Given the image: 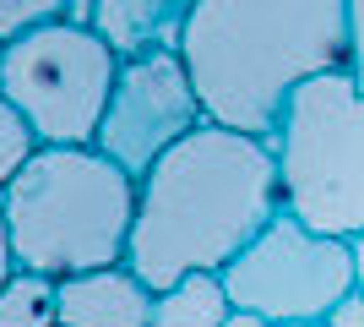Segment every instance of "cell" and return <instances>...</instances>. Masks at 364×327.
I'll return each instance as SVG.
<instances>
[{
	"label": "cell",
	"mask_w": 364,
	"mask_h": 327,
	"mask_svg": "<svg viewBox=\"0 0 364 327\" xmlns=\"http://www.w3.org/2000/svg\"><path fill=\"white\" fill-rule=\"evenodd\" d=\"M234 306H228L223 273H191V279L158 289L147 327H228Z\"/></svg>",
	"instance_id": "10"
},
{
	"label": "cell",
	"mask_w": 364,
	"mask_h": 327,
	"mask_svg": "<svg viewBox=\"0 0 364 327\" xmlns=\"http://www.w3.org/2000/svg\"><path fill=\"white\" fill-rule=\"evenodd\" d=\"M38 147H44V142H38V131L28 125V115L0 93V197H6V186H11L16 175L33 164Z\"/></svg>",
	"instance_id": "12"
},
{
	"label": "cell",
	"mask_w": 364,
	"mask_h": 327,
	"mask_svg": "<svg viewBox=\"0 0 364 327\" xmlns=\"http://www.w3.org/2000/svg\"><path fill=\"white\" fill-rule=\"evenodd\" d=\"M65 0H0V38L11 44L22 33L44 28V22H60Z\"/></svg>",
	"instance_id": "13"
},
{
	"label": "cell",
	"mask_w": 364,
	"mask_h": 327,
	"mask_svg": "<svg viewBox=\"0 0 364 327\" xmlns=\"http://www.w3.org/2000/svg\"><path fill=\"white\" fill-rule=\"evenodd\" d=\"M136 191V175L98 147H38L0 197L16 267L76 279L131 262Z\"/></svg>",
	"instance_id": "3"
},
{
	"label": "cell",
	"mask_w": 364,
	"mask_h": 327,
	"mask_svg": "<svg viewBox=\"0 0 364 327\" xmlns=\"http://www.w3.org/2000/svg\"><path fill=\"white\" fill-rule=\"evenodd\" d=\"M348 246H353V279H359V289H364V229L353 234Z\"/></svg>",
	"instance_id": "18"
},
{
	"label": "cell",
	"mask_w": 364,
	"mask_h": 327,
	"mask_svg": "<svg viewBox=\"0 0 364 327\" xmlns=\"http://www.w3.org/2000/svg\"><path fill=\"white\" fill-rule=\"evenodd\" d=\"M0 327H60V279L16 267L0 284Z\"/></svg>",
	"instance_id": "11"
},
{
	"label": "cell",
	"mask_w": 364,
	"mask_h": 327,
	"mask_svg": "<svg viewBox=\"0 0 364 327\" xmlns=\"http://www.w3.org/2000/svg\"><path fill=\"white\" fill-rule=\"evenodd\" d=\"M196 125H207V109H201L185 55L180 49H141V55L120 61V77H114V93H109L92 147L141 180Z\"/></svg>",
	"instance_id": "7"
},
{
	"label": "cell",
	"mask_w": 364,
	"mask_h": 327,
	"mask_svg": "<svg viewBox=\"0 0 364 327\" xmlns=\"http://www.w3.org/2000/svg\"><path fill=\"white\" fill-rule=\"evenodd\" d=\"M60 22H76V28H98V0H65Z\"/></svg>",
	"instance_id": "16"
},
{
	"label": "cell",
	"mask_w": 364,
	"mask_h": 327,
	"mask_svg": "<svg viewBox=\"0 0 364 327\" xmlns=\"http://www.w3.org/2000/svg\"><path fill=\"white\" fill-rule=\"evenodd\" d=\"M348 77L364 88V0H348Z\"/></svg>",
	"instance_id": "14"
},
{
	"label": "cell",
	"mask_w": 364,
	"mask_h": 327,
	"mask_svg": "<svg viewBox=\"0 0 364 327\" xmlns=\"http://www.w3.org/2000/svg\"><path fill=\"white\" fill-rule=\"evenodd\" d=\"M136 186L131 267L152 289L191 273H223L283 213L272 137H245L213 120L174 142Z\"/></svg>",
	"instance_id": "1"
},
{
	"label": "cell",
	"mask_w": 364,
	"mask_h": 327,
	"mask_svg": "<svg viewBox=\"0 0 364 327\" xmlns=\"http://www.w3.org/2000/svg\"><path fill=\"white\" fill-rule=\"evenodd\" d=\"M180 55L207 120L272 137L304 82L348 71V0H196Z\"/></svg>",
	"instance_id": "2"
},
{
	"label": "cell",
	"mask_w": 364,
	"mask_h": 327,
	"mask_svg": "<svg viewBox=\"0 0 364 327\" xmlns=\"http://www.w3.org/2000/svg\"><path fill=\"white\" fill-rule=\"evenodd\" d=\"M283 213L337 240L364 229V88L348 71L304 82L272 131Z\"/></svg>",
	"instance_id": "4"
},
{
	"label": "cell",
	"mask_w": 364,
	"mask_h": 327,
	"mask_svg": "<svg viewBox=\"0 0 364 327\" xmlns=\"http://www.w3.org/2000/svg\"><path fill=\"white\" fill-rule=\"evenodd\" d=\"M228 327H277V322H267V316H256V311H234Z\"/></svg>",
	"instance_id": "19"
},
{
	"label": "cell",
	"mask_w": 364,
	"mask_h": 327,
	"mask_svg": "<svg viewBox=\"0 0 364 327\" xmlns=\"http://www.w3.org/2000/svg\"><path fill=\"white\" fill-rule=\"evenodd\" d=\"M277 327H332V322H326V316H321V322H277Z\"/></svg>",
	"instance_id": "20"
},
{
	"label": "cell",
	"mask_w": 364,
	"mask_h": 327,
	"mask_svg": "<svg viewBox=\"0 0 364 327\" xmlns=\"http://www.w3.org/2000/svg\"><path fill=\"white\" fill-rule=\"evenodd\" d=\"M0 61H6V38H0Z\"/></svg>",
	"instance_id": "21"
},
{
	"label": "cell",
	"mask_w": 364,
	"mask_h": 327,
	"mask_svg": "<svg viewBox=\"0 0 364 327\" xmlns=\"http://www.w3.org/2000/svg\"><path fill=\"white\" fill-rule=\"evenodd\" d=\"M223 289L234 311H256L267 322H321L359 289L353 246L277 213L223 267Z\"/></svg>",
	"instance_id": "6"
},
{
	"label": "cell",
	"mask_w": 364,
	"mask_h": 327,
	"mask_svg": "<svg viewBox=\"0 0 364 327\" xmlns=\"http://www.w3.org/2000/svg\"><path fill=\"white\" fill-rule=\"evenodd\" d=\"M120 55L98 28L44 22L6 44L0 93L11 98L44 147H92L104 125Z\"/></svg>",
	"instance_id": "5"
},
{
	"label": "cell",
	"mask_w": 364,
	"mask_h": 327,
	"mask_svg": "<svg viewBox=\"0 0 364 327\" xmlns=\"http://www.w3.org/2000/svg\"><path fill=\"white\" fill-rule=\"evenodd\" d=\"M16 273V251H11V229H6V213H0V284Z\"/></svg>",
	"instance_id": "17"
},
{
	"label": "cell",
	"mask_w": 364,
	"mask_h": 327,
	"mask_svg": "<svg viewBox=\"0 0 364 327\" xmlns=\"http://www.w3.org/2000/svg\"><path fill=\"white\" fill-rule=\"evenodd\" d=\"M326 322H332V327H364V289H353V295L343 300V306H337Z\"/></svg>",
	"instance_id": "15"
},
{
	"label": "cell",
	"mask_w": 364,
	"mask_h": 327,
	"mask_svg": "<svg viewBox=\"0 0 364 327\" xmlns=\"http://www.w3.org/2000/svg\"><path fill=\"white\" fill-rule=\"evenodd\" d=\"M158 289L131 262L60 279V327H147Z\"/></svg>",
	"instance_id": "8"
},
{
	"label": "cell",
	"mask_w": 364,
	"mask_h": 327,
	"mask_svg": "<svg viewBox=\"0 0 364 327\" xmlns=\"http://www.w3.org/2000/svg\"><path fill=\"white\" fill-rule=\"evenodd\" d=\"M191 11L196 0H98V33L120 61H131L141 49H180Z\"/></svg>",
	"instance_id": "9"
}]
</instances>
